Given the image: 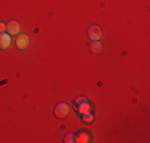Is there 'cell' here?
Here are the masks:
<instances>
[{
    "label": "cell",
    "mask_w": 150,
    "mask_h": 143,
    "mask_svg": "<svg viewBox=\"0 0 150 143\" xmlns=\"http://www.w3.org/2000/svg\"><path fill=\"white\" fill-rule=\"evenodd\" d=\"M19 32H21V24L18 21H10L6 24V34H10L11 37L13 35H19Z\"/></svg>",
    "instance_id": "obj_3"
},
{
    "label": "cell",
    "mask_w": 150,
    "mask_h": 143,
    "mask_svg": "<svg viewBox=\"0 0 150 143\" xmlns=\"http://www.w3.org/2000/svg\"><path fill=\"white\" fill-rule=\"evenodd\" d=\"M75 138H77V142H80V143H86V142H90V135H88V134H78Z\"/></svg>",
    "instance_id": "obj_8"
},
{
    "label": "cell",
    "mask_w": 150,
    "mask_h": 143,
    "mask_svg": "<svg viewBox=\"0 0 150 143\" xmlns=\"http://www.w3.org/2000/svg\"><path fill=\"white\" fill-rule=\"evenodd\" d=\"M74 138H75V135H74V134H69V135L66 137V142H69V143H70V142H75Z\"/></svg>",
    "instance_id": "obj_10"
},
{
    "label": "cell",
    "mask_w": 150,
    "mask_h": 143,
    "mask_svg": "<svg viewBox=\"0 0 150 143\" xmlns=\"http://www.w3.org/2000/svg\"><path fill=\"white\" fill-rule=\"evenodd\" d=\"M91 49H93L94 53H99V51H101V49H102V45L99 43V40L93 41V45H91Z\"/></svg>",
    "instance_id": "obj_9"
},
{
    "label": "cell",
    "mask_w": 150,
    "mask_h": 143,
    "mask_svg": "<svg viewBox=\"0 0 150 143\" xmlns=\"http://www.w3.org/2000/svg\"><path fill=\"white\" fill-rule=\"evenodd\" d=\"M81 119H83L85 124H90V123H93V121H94V114H93L91 111H86V113L81 114Z\"/></svg>",
    "instance_id": "obj_7"
},
{
    "label": "cell",
    "mask_w": 150,
    "mask_h": 143,
    "mask_svg": "<svg viewBox=\"0 0 150 143\" xmlns=\"http://www.w3.org/2000/svg\"><path fill=\"white\" fill-rule=\"evenodd\" d=\"M75 108H77V111L80 114H83L86 111H91V103L86 97H78L75 99Z\"/></svg>",
    "instance_id": "obj_1"
},
{
    "label": "cell",
    "mask_w": 150,
    "mask_h": 143,
    "mask_svg": "<svg viewBox=\"0 0 150 143\" xmlns=\"http://www.w3.org/2000/svg\"><path fill=\"white\" fill-rule=\"evenodd\" d=\"M2 32H6V24L0 22V34H2Z\"/></svg>",
    "instance_id": "obj_11"
},
{
    "label": "cell",
    "mask_w": 150,
    "mask_h": 143,
    "mask_svg": "<svg viewBox=\"0 0 150 143\" xmlns=\"http://www.w3.org/2000/svg\"><path fill=\"white\" fill-rule=\"evenodd\" d=\"M69 111H70V107L67 105V103L61 102V103H58V105H56L54 114H56L58 118H66L67 114H69Z\"/></svg>",
    "instance_id": "obj_2"
},
{
    "label": "cell",
    "mask_w": 150,
    "mask_h": 143,
    "mask_svg": "<svg viewBox=\"0 0 150 143\" xmlns=\"http://www.w3.org/2000/svg\"><path fill=\"white\" fill-rule=\"evenodd\" d=\"M29 43H30V40H29V37H27V35H18L16 46L19 49H26L27 46H29Z\"/></svg>",
    "instance_id": "obj_6"
},
{
    "label": "cell",
    "mask_w": 150,
    "mask_h": 143,
    "mask_svg": "<svg viewBox=\"0 0 150 143\" xmlns=\"http://www.w3.org/2000/svg\"><path fill=\"white\" fill-rule=\"evenodd\" d=\"M10 45H11V35L6 34V32H2L0 34V48L6 49V48H10Z\"/></svg>",
    "instance_id": "obj_5"
},
{
    "label": "cell",
    "mask_w": 150,
    "mask_h": 143,
    "mask_svg": "<svg viewBox=\"0 0 150 143\" xmlns=\"http://www.w3.org/2000/svg\"><path fill=\"white\" fill-rule=\"evenodd\" d=\"M88 37H90L93 41L102 38V30H101V27H99V26H91L90 30H88Z\"/></svg>",
    "instance_id": "obj_4"
}]
</instances>
